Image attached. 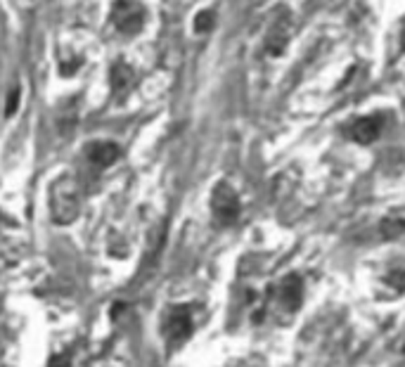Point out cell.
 Returning a JSON list of instances; mask_svg holds the SVG:
<instances>
[{"label":"cell","instance_id":"6da1fadb","mask_svg":"<svg viewBox=\"0 0 405 367\" xmlns=\"http://www.w3.org/2000/svg\"><path fill=\"white\" fill-rule=\"evenodd\" d=\"M50 211H53L55 223L59 225H69L71 220H76L81 211V197L74 178L62 176L59 180L53 182V187H50Z\"/></svg>","mask_w":405,"mask_h":367},{"label":"cell","instance_id":"7a4b0ae2","mask_svg":"<svg viewBox=\"0 0 405 367\" xmlns=\"http://www.w3.org/2000/svg\"><path fill=\"white\" fill-rule=\"evenodd\" d=\"M211 211L218 225H232L240 218V197L227 182H218L211 194Z\"/></svg>","mask_w":405,"mask_h":367},{"label":"cell","instance_id":"3957f363","mask_svg":"<svg viewBox=\"0 0 405 367\" xmlns=\"http://www.w3.org/2000/svg\"><path fill=\"white\" fill-rule=\"evenodd\" d=\"M112 21L121 33L135 36L145 24V8L138 0H116L112 8Z\"/></svg>","mask_w":405,"mask_h":367},{"label":"cell","instance_id":"277c9868","mask_svg":"<svg viewBox=\"0 0 405 367\" xmlns=\"http://www.w3.org/2000/svg\"><path fill=\"white\" fill-rule=\"evenodd\" d=\"M164 335L169 339V346L178 348L192 335V310L187 305H173L166 315Z\"/></svg>","mask_w":405,"mask_h":367},{"label":"cell","instance_id":"5b68a950","mask_svg":"<svg viewBox=\"0 0 405 367\" xmlns=\"http://www.w3.org/2000/svg\"><path fill=\"white\" fill-rule=\"evenodd\" d=\"M382 126H384V119H382L379 114H375V116H360V119L353 121V126H351V131H348V135H351L353 140L360 142V144H370V142H375L377 138H379Z\"/></svg>","mask_w":405,"mask_h":367},{"label":"cell","instance_id":"8992f818","mask_svg":"<svg viewBox=\"0 0 405 367\" xmlns=\"http://www.w3.org/2000/svg\"><path fill=\"white\" fill-rule=\"evenodd\" d=\"M88 159H91L93 166H97V169H107V166H112L116 159L121 157V149L116 142H109V140H97V142H91L86 149Z\"/></svg>","mask_w":405,"mask_h":367},{"label":"cell","instance_id":"52a82bcc","mask_svg":"<svg viewBox=\"0 0 405 367\" xmlns=\"http://www.w3.org/2000/svg\"><path fill=\"white\" fill-rule=\"evenodd\" d=\"M303 301V282L299 275H287L280 285V303L287 310H296Z\"/></svg>","mask_w":405,"mask_h":367},{"label":"cell","instance_id":"ba28073f","mask_svg":"<svg viewBox=\"0 0 405 367\" xmlns=\"http://www.w3.org/2000/svg\"><path fill=\"white\" fill-rule=\"evenodd\" d=\"M290 17H285V19H280L277 24L273 26V31H270L268 36V53L270 55H282V50L287 48V41H290Z\"/></svg>","mask_w":405,"mask_h":367},{"label":"cell","instance_id":"9c48e42d","mask_svg":"<svg viewBox=\"0 0 405 367\" xmlns=\"http://www.w3.org/2000/svg\"><path fill=\"white\" fill-rule=\"evenodd\" d=\"M133 83V69L126 62H116L112 66V88L114 93H124Z\"/></svg>","mask_w":405,"mask_h":367},{"label":"cell","instance_id":"30bf717a","mask_svg":"<svg viewBox=\"0 0 405 367\" xmlns=\"http://www.w3.org/2000/svg\"><path fill=\"white\" fill-rule=\"evenodd\" d=\"M379 232L384 240H396L405 232V216H386L379 223Z\"/></svg>","mask_w":405,"mask_h":367},{"label":"cell","instance_id":"8fae6325","mask_svg":"<svg viewBox=\"0 0 405 367\" xmlns=\"http://www.w3.org/2000/svg\"><path fill=\"white\" fill-rule=\"evenodd\" d=\"M386 282L396 289V292H405V261L403 263H398L396 268H393L389 275H386Z\"/></svg>","mask_w":405,"mask_h":367},{"label":"cell","instance_id":"7c38bea8","mask_svg":"<svg viewBox=\"0 0 405 367\" xmlns=\"http://www.w3.org/2000/svg\"><path fill=\"white\" fill-rule=\"evenodd\" d=\"M211 26H214V12H211V10H204V12H199L197 19H195V29L199 33H204V31H209Z\"/></svg>","mask_w":405,"mask_h":367},{"label":"cell","instance_id":"4fadbf2b","mask_svg":"<svg viewBox=\"0 0 405 367\" xmlns=\"http://www.w3.org/2000/svg\"><path fill=\"white\" fill-rule=\"evenodd\" d=\"M19 97H21L19 88H12V91H10V95H8V104H5V114H8V116H12L17 112V107H19Z\"/></svg>","mask_w":405,"mask_h":367},{"label":"cell","instance_id":"5bb4252c","mask_svg":"<svg viewBox=\"0 0 405 367\" xmlns=\"http://www.w3.org/2000/svg\"><path fill=\"white\" fill-rule=\"evenodd\" d=\"M71 360H69V353H57L50 358V367H69Z\"/></svg>","mask_w":405,"mask_h":367}]
</instances>
